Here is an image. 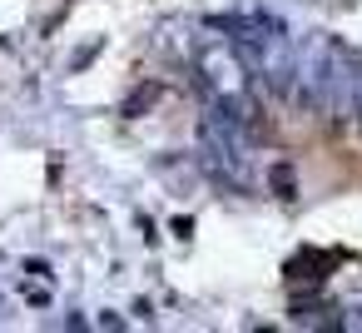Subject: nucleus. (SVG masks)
<instances>
[{
  "instance_id": "obj_1",
  "label": "nucleus",
  "mask_w": 362,
  "mask_h": 333,
  "mask_svg": "<svg viewBox=\"0 0 362 333\" xmlns=\"http://www.w3.org/2000/svg\"><path fill=\"white\" fill-rule=\"evenodd\" d=\"M357 85H362V60L337 35H308V40H298L293 90L288 95L303 110H317L332 125H352L357 120Z\"/></svg>"
},
{
  "instance_id": "obj_2",
  "label": "nucleus",
  "mask_w": 362,
  "mask_h": 333,
  "mask_svg": "<svg viewBox=\"0 0 362 333\" xmlns=\"http://www.w3.org/2000/svg\"><path fill=\"white\" fill-rule=\"evenodd\" d=\"M214 26L228 30V40H233L238 55L248 60L253 80H263V85L278 90V95L293 90V55H298V40L288 35L283 16H273V11H233V16H218Z\"/></svg>"
},
{
  "instance_id": "obj_3",
  "label": "nucleus",
  "mask_w": 362,
  "mask_h": 333,
  "mask_svg": "<svg viewBox=\"0 0 362 333\" xmlns=\"http://www.w3.org/2000/svg\"><path fill=\"white\" fill-rule=\"evenodd\" d=\"M194 75H199V90L204 100H214L218 110L238 115V120H258V100H253V70L248 60L238 55V45L223 35V40H204L194 50Z\"/></svg>"
},
{
  "instance_id": "obj_4",
  "label": "nucleus",
  "mask_w": 362,
  "mask_h": 333,
  "mask_svg": "<svg viewBox=\"0 0 362 333\" xmlns=\"http://www.w3.org/2000/svg\"><path fill=\"white\" fill-rule=\"evenodd\" d=\"M357 120H362V85H357Z\"/></svg>"
}]
</instances>
